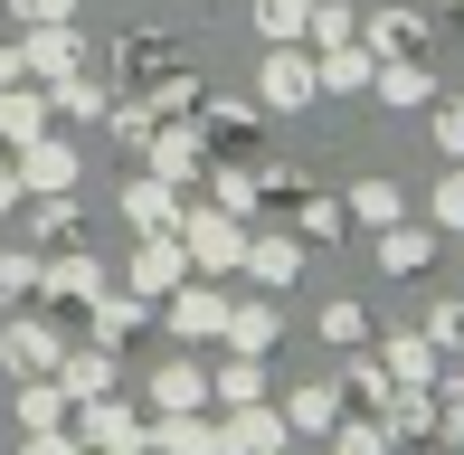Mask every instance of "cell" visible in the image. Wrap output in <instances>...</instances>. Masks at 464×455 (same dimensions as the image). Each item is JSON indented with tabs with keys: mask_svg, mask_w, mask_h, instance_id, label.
<instances>
[{
	"mask_svg": "<svg viewBox=\"0 0 464 455\" xmlns=\"http://www.w3.org/2000/svg\"><path fill=\"white\" fill-rule=\"evenodd\" d=\"M180 247H189V276H237L246 266V218H227L218 199L180 209Z\"/></svg>",
	"mask_w": 464,
	"mask_h": 455,
	"instance_id": "6da1fadb",
	"label": "cell"
},
{
	"mask_svg": "<svg viewBox=\"0 0 464 455\" xmlns=\"http://www.w3.org/2000/svg\"><path fill=\"white\" fill-rule=\"evenodd\" d=\"M142 427H152V418H133L114 389H104V399H76V446H95V455H133Z\"/></svg>",
	"mask_w": 464,
	"mask_h": 455,
	"instance_id": "7a4b0ae2",
	"label": "cell"
},
{
	"mask_svg": "<svg viewBox=\"0 0 464 455\" xmlns=\"http://www.w3.org/2000/svg\"><path fill=\"white\" fill-rule=\"evenodd\" d=\"M123 285H133L142 304H161V295H180V285H189V247H180V228H171V237H142V257L123 266Z\"/></svg>",
	"mask_w": 464,
	"mask_h": 455,
	"instance_id": "3957f363",
	"label": "cell"
},
{
	"mask_svg": "<svg viewBox=\"0 0 464 455\" xmlns=\"http://www.w3.org/2000/svg\"><path fill=\"white\" fill-rule=\"evenodd\" d=\"M218 446L227 455H276V446H294V427H285V408L246 399V408H218Z\"/></svg>",
	"mask_w": 464,
	"mask_h": 455,
	"instance_id": "277c9868",
	"label": "cell"
},
{
	"mask_svg": "<svg viewBox=\"0 0 464 455\" xmlns=\"http://www.w3.org/2000/svg\"><path fill=\"white\" fill-rule=\"evenodd\" d=\"M57 361H67L57 323H0V370H19V380H57Z\"/></svg>",
	"mask_w": 464,
	"mask_h": 455,
	"instance_id": "5b68a950",
	"label": "cell"
},
{
	"mask_svg": "<svg viewBox=\"0 0 464 455\" xmlns=\"http://www.w3.org/2000/svg\"><path fill=\"white\" fill-rule=\"evenodd\" d=\"M161 314H171V333H189V342H218V333H227V295H218V276H189L180 295H161Z\"/></svg>",
	"mask_w": 464,
	"mask_h": 455,
	"instance_id": "8992f818",
	"label": "cell"
},
{
	"mask_svg": "<svg viewBox=\"0 0 464 455\" xmlns=\"http://www.w3.org/2000/svg\"><path fill=\"white\" fill-rule=\"evenodd\" d=\"M123 218H133L142 237H171V228H180V180H161V171H142L133 190H123Z\"/></svg>",
	"mask_w": 464,
	"mask_h": 455,
	"instance_id": "52a82bcc",
	"label": "cell"
},
{
	"mask_svg": "<svg viewBox=\"0 0 464 455\" xmlns=\"http://www.w3.org/2000/svg\"><path fill=\"white\" fill-rule=\"evenodd\" d=\"M142 446H152V455H227L208 408H189V418H152V427H142Z\"/></svg>",
	"mask_w": 464,
	"mask_h": 455,
	"instance_id": "ba28073f",
	"label": "cell"
},
{
	"mask_svg": "<svg viewBox=\"0 0 464 455\" xmlns=\"http://www.w3.org/2000/svg\"><path fill=\"white\" fill-rule=\"evenodd\" d=\"M19 190H38V199H67V190H76V152L38 133L29 152H19Z\"/></svg>",
	"mask_w": 464,
	"mask_h": 455,
	"instance_id": "9c48e42d",
	"label": "cell"
},
{
	"mask_svg": "<svg viewBox=\"0 0 464 455\" xmlns=\"http://www.w3.org/2000/svg\"><path fill=\"white\" fill-rule=\"evenodd\" d=\"M104 285H114V276H104L95 257H48V266H38V295H57V304H95Z\"/></svg>",
	"mask_w": 464,
	"mask_h": 455,
	"instance_id": "30bf717a",
	"label": "cell"
},
{
	"mask_svg": "<svg viewBox=\"0 0 464 455\" xmlns=\"http://www.w3.org/2000/svg\"><path fill=\"white\" fill-rule=\"evenodd\" d=\"M379 361H389V380H398V389H436V380H446V361H436V342H427V333L379 342Z\"/></svg>",
	"mask_w": 464,
	"mask_h": 455,
	"instance_id": "8fae6325",
	"label": "cell"
},
{
	"mask_svg": "<svg viewBox=\"0 0 464 455\" xmlns=\"http://www.w3.org/2000/svg\"><path fill=\"white\" fill-rule=\"evenodd\" d=\"M189 408H208V370L161 361V370H152V418H189Z\"/></svg>",
	"mask_w": 464,
	"mask_h": 455,
	"instance_id": "7c38bea8",
	"label": "cell"
},
{
	"mask_svg": "<svg viewBox=\"0 0 464 455\" xmlns=\"http://www.w3.org/2000/svg\"><path fill=\"white\" fill-rule=\"evenodd\" d=\"M285 427H294V437H332V427H342V389H332V380H304L285 399Z\"/></svg>",
	"mask_w": 464,
	"mask_h": 455,
	"instance_id": "4fadbf2b",
	"label": "cell"
},
{
	"mask_svg": "<svg viewBox=\"0 0 464 455\" xmlns=\"http://www.w3.org/2000/svg\"><path fill=\"white\" fill-rule=\"evenodd\" d=\"M86 314H95V342L114 351V342H133V333H142V314H152V304H142L133 285H104V295L86 304Z\"/></svg>",
	"mask_w": 464,
	"mask_h": 455,
	"instance_id": "5bb4252c",
	"label": "cell"
},
{
	"mask_svg": "<svg viewBox=\"0 0 464 455\" xmlns=\"http://www.w3.org/2000/svg\"><path fill=\"white\" fill-rule=\"evenodd\" d=\"M246 399H266V361L227 351V370H208V408H246Z\"/></svg>",
	"mask_w": 464,
	"mask_h": 455,
	"instance_id": "9a60e30c",
	"label": "cell"
},
{
	"mask_svg": "<svg viewBox=\"0 0 464 455\" xmlns=\"http://www.w3.org/2000/svg\"><path fill=\"white\" fill-rule=\"evenodd\" d=\"M57 389H67V399H104V389H114V351L104 342L67 351V361H57Z\"/></svg>",
	"mask_w": 464,
	"mask_h": 455,
	"instance_id": "2e32d148",
	"label": "cell"
},
{
	"mask_svg": "<svg viewBox=\"0 0 464 455\" xmlns=\"http://www.w3.org/2000/svg\"><path fill=\"white\" fill-rule=\"evenodd\" d=\"M294 266H304V237H285V228L246 237V276H256V285H294Z\"/></svg>",
	"mask_w": 464,
	"mask_h": 455,
	"instance_id": "e0dca14e",
	"label": "cell"
},
{
	"mask_svg": "<svg viewBox=\"0 0 464 455\" xmlns=\"http://www.w3.org/2000/svg\"><path fill=\"white\" fill-rule=\"evenodd\" d=\"M427 257H436V237H427V228H379V266H389V276H427Z\"/></svg>",
	"mask_w": 464,
	"mask_h": 455,
	"instance_id": "ac0fdd59",
	"label": "cell"
},
{
	"mask_svg": "<svg viewBox=\"0 0 464 455\" xmlns=\"http://www.w3.org/2000/svg\"><path fill=\"white\" fill-rule=\"evenodd\" d=\"M218 342L266 361V351H276V304H227V333H218Z\"/></svg>",
	"mask_w": 464,
	"mask_h": 455,
	"instance_id": "d6986e66",
	"label": "cell"
},
{
	"mask_svg": "<svg viewBox=\"0 0 464 455\" xmlns=\"http://www.w3.org/2000/svg\"><path fill=\"white\" fill-rule=\"evenodd\" d=\"M152 171L161 180H199V133H189V123H161L152 133Z\"/></svg>",
	"mask_w": 464,
	"mask_h": 455,
	"instance_id": "ffe728a7",
	"label": "cell"
},
{
	"mask_svg": "<svg viewBox=\"0 0 464 455\" xmlns=\"http://www.w3.org/2000/svg\"><path fill=\"white\" fill-rule=\"evenodd\" d=\"M379 418H389V437H427L446 408H436V389H389V408H379Z\"/></svg>",
	"mask_w": 464,
	"mask_h": 455,
	"instance_id": "44dd1931",
	"label": "cell"
},
{
	"mask_svg": "<svg viewBox=\"0 0 464 455\" xmlns=\"http://www.w3.org/2000/svg\"><path fill=\"white\" fill-rule=\"evenodd\" d=\"M67 389H57V380H29V389H19V427H29V437H48V427H67Z\"/></svg>",
	"mask_w": 464,
	"mask_h": 455,
	"instance_id": "7402d4cb",
	"label": "cell"
},
{
	"mask_svg": "<svg viewBox=\"0 0 464 455\" xmlns=\"http://www.w3.org/2000/svg\"><path fill=\"white\" fill-rule=\"evenodd\" d=\"M313 86H323V67H304L294 48L266 67V105H313Z\"/></svg>",
	"mask_w": 464,
	"mask_h": 455,
	"instance_id": "603a6c76",
	"label": "cell"
},
{
	"mask_svg": "<svg viewBox=\"0 0 464 455\" xmlns=\"http://www.w3.org/2000/svg\"><path fill=\"white\" fill-rule=\"evenodd\" d=\"M0 133H10L19 152H29V142L48 133V105H38V95H19V86H0Z\"/></svg>",
	"mask_w": 464,
	"mask_h": 455,
	"instance_id": "cb8c5ba5",
	"label": "cell"
},
{
	"mask_svg": "<svg viewBox=\"0 0 464 455\" xmlns=\"http://www.w3.org/2000/svg\"><path fill=\"white\" fill-rule=\"evenodd\" d=\"M332 455H398V437H389V418H342L332 427Z\"/></svg>",
	"mask_w": 464,
	"mask_h": 455,
	"instance_id": "d4e9b609",
	"label": "cell"
},
{
	"mask_svg": "<svg viewBox=\"0 0 464 455\" xmlns=\"http://www.w3.org/2000/svg\"><path fill=\"white\" fill-rule=\"evenodd\" d=\"M19 67H38V76H67V67H76L67 29H57V19H38V38H29V57H19Z\"/></svg>",
	"mask_w": 464,
	"mask_h": 455,
	"instance_id": "484cf974",
	"label": "cell"
},
{
	"mask_svg": "<svg viewBox=\"0 0 464 455\" xmlns=\"http://www.w3.org/2000/svg\"><path fill=\"white\" fill-rule=\"evenodd\" d=\"M342 209L361 218V228H389V218H398V190H389V180H361V190H351Z\"/></svg>",
	"mask_w": 464,
	"mask_h": 455,
	"instance_id": "4316f807",
	"label": "cell"
},
{
	"mask_svg": "<svg viewBox=\"0 0 464 455\" xmlns=\"http://www.w3.org/2000/svg\"><path fill=\"white\" fill-rule=\"evenodd\" d=\"M323 333L342 342V351H361L370 342V314H361V304H323Z\"/></svg>",
	"mask_w": 464,
	"mask_h": 455,
	"instance_id": "83f0119b",
	"label": "cell"
},
{
	"mask_svg": "<svg viewBox=\"0 0 464 455\" xmlns=\"http://www.w3.org/2000/svg\"><path fill=\"white\" fill-rule=\"evenodd\" d=\"M342 380H351V389H361V399H370V408H389V389H398V380H389V361H379V351H370V361H351V370H342Z\"/></svg>",
	"mask_w": 464,
	"mask_h": 455,
	"instance_id": "f1b7e54d",
	"label": "cell"
},
{
	"mask_svg": "<svg viewBox=\"0 0 464 455\" xmlns=\"http://www.w3.org/2000/svg\"><path fill=\"white\" fill-rule=\"evenodd\" d=\"M208 199H218L227 218H246V209H256V180H246V171H218V180H208Z\"/></svg>",
	"mask_w": 464,
	"mask_h": 455,
	"instance_id": "f546056e",
	"label": "cell"
},
{
	"mask_svg": "<svg viewBox=\"0 0 464 455\" xmlns=\"http://www.w3.org/2000/svg\"><path fill=\"white\" fill-rule=\"evenodd\" d=\"M379 95H389V105H417V95H427V76H417V67H379Z\"/></svg>",
	"mask_w": 464,
	"mask_h": 455,
	"instance_id": "4dcf8cb0",
	"label": "cell"
},
{
	"mask_svg": "<svg viewBox=\"0 0 464 455\" xmlns=\"http://www.w3.org/2000/svg\"><path fill=\"white\" fill-rule=\"evenodd\" d=\"M342 218H351L342 199H304V237H342Z\"/></svg>",
	"mask_w": 464,
	"mask_h": 455,
	"instance_id": "1f68e13d",
	"label": "cell"
},
{
	"mask_svg": "<svg viewBox=\"0 0 464 455\" xmlns=\"http://www.w3.org/2000/svg\"><path fill=\"white\" fill-rule=\"evenodd\" d=\"M436 228H464V171L436 180Z\"/></svg>",
	"mask_w": 464,
	"mask_h": 455,
	"instance_id": "d6a6232c",
	"label": "cell"
},
{
	"mask_svg": "<svg viewBox=\"0 0 464 455\" xmlns=\"http://www.w3.org/2000/svg\"><path fill=\"white\" fill-rule=\"evenodd\" d=\"M323 86H379V67H370V57H332Z\"/></svg>",
	"mask_w": 464,
	"mask_h": 455,
	"instance_id": "836d02e7",
	"label": "cell"
},
{
	"mask_svg": "<svg viewBox=\"0 0 464 455\" xmlns=\"http://www.w3.org/2000/svg\"><path fill=\"white\" fill-rule=\"evenodd\" d=\"M0 295H38V257H0Z\"/></svg>",
	"mask_w": 464,
	"mask_h": 455,
	"instance_id": "e575fe53",
	"label": "cell"
},
{
	"mask_svg": "<svg viewBox=\"0 0 464 455\" xmlns=\"http://www.w3.org/2000/svg\"><path fill=\"white\" fill-rule=\"evenodd\" d=\"M427 342H436V351L464 342V314H455V304H436V314H427Z\"/></svg>",
	"mask_w": 464,
	"mask_h": 455,
	"instance_id": "d590c367",
	"label": "cell"
},
{
	"mask_svg": "<svg viewBox=\"0 0 464 455\" xmlns=\"http://www.w3.org/2000/svg\"><path fill=\"white\" fill-rule=\"evenodd\" d=\"M29 455H95V446H76V427H48V437H29Z\"/></svg>",
	"mask_w": 464,
	"mask_h": 455,
	"instance_id": "8d00e7d4",
	"label": "cell"
},
{
	"mask_svg": "<svg viewBox=\"0 0 464 455\" xmlns=\"http://www.w3.org/2000/svg\"><path fill=\"white\" fill-rule=\"evenodd\" d=\"M266 29H276V38H294V29H304V0H266Z\"/></svg>",
	"mask_w": 464,
	"mask_h": 455,
	"instance_id": "74e56055",
	"label": "cell"
},
{
	"mask_svg": "<svg viewBox=\"0 0 464 455\" xmlns=\"http://www.w3.org/2000/svg\"><path fill=\"white\" fill-rule=\"evenodd\" d=\"M436 142H446V152H464V95H455L446 114H436Z\"/></svg>",
	"mask_w": 464,
	"mask_h": 455,
	"instance_id": "f35d334b",
	"label": "cell"
},
{
	"mask_svg": "<svg viewBox=\"0 0 464 455\" xmlns=\"http://www.w3.org/2000/svg\"><path fill=\"white\" fill-rule=\"evenodd\" d=\"M10 209H19V171L0 161V218H10Z\"/></svg>",
	"mask_w": 464,
	"mask_h": 455,
	"instance_id": "ab89813d",
	"label": "cell"
},
{
	"mask_svg": "<svg viewBox=\"0 0 464 455\" xmlns=\"http://www.w3.org/2000/svg\"><path fill=\"white\" fill-rule=\"evenodd\" d=\"M19 10H29V19H67V0H19Z\"/></svg>",
	"mask_w": 464,
	"mask_h": 455,
	"instance_id": "60d3db41",
	"label": "cell"
},
{
	"mask_svg": "<svg viewBox=\"0 0 464 455\" xmlns=\"http://www.w3.org/2000/svg\"><path fill=\"white\" fill-rule=\"evenodd\" d=\"M10 76H19V57H10V48H0V86H10Z\"/></svg>",
	"mask_w": 464,
	"mask_h": 455,
	"instance_id": "b9f144b4",
	"label": "cell"
},
{
	"mask_svg": "<svg viewBox=\"0 0 464 455\" xmlns=\"http://www.w3.org/2000/svg\"><path fill=\"white\" fill-rule=\"evenodd\" d=\"M133 455H152V446H133Z\"/></svg>",
	"mask_w": 464,
	"mask_h": 455,
	"instance_id": "7bdbcfd3",
	"label": "cell"
},
{
	"mask_svg": "<svg viewBox=\"0 0 464 455\" xmlns=\"http://www.w3.org/2000/svg\"><path fill=\"white\" fill-rule=\"evenodd\" d=\"M276 455H285V446H276Z\"/></svg>",
	"mask_w": 464,
	"mask_h": 455,
	"instance_id": "ee69618b",
	"label": "cell"
}]
</instances>
